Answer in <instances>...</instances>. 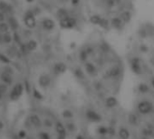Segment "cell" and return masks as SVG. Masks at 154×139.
<instances>
[{
    "label": "cell",
    "mask_w": 154,
    "mask_h": 139,
    "mask_svg": "<svg viewBox=\"0 0 154 139\" xmlns=\"http://www.w3.org/2000/svg\"><path fill=\"white\" fill-rule=\"evenodd\" d=\"M137 110L139 111L140 114L142 115H147L150 114L154 110V106L153 103L150 100H142L138 103L137 105Z\"/></svg>",
    "instance_id": "obj_1"
},
{
    "label": "cell",
    "mask_w": 154,
    "mask_h": 139,
    "mask_svg": "<svg viewBox=\"0 0 154 139\" xmlns=\"http://www.w3.org/2000/svg\"><path fill=\"white\" fill-rule=\"evenodd\" d=\"M59 25L63 29H73L77 26V19L72 16L59 20Z\"/></svg>",
    "instance_id": "obj_2"
},
{
    "label": "cell",
    "mask_w": 154,
    "mask_h": 139,
    "mask_svg": "<svg viewBox=\"0 0 154 139\" xmlns=\"http://www.w3.org/2000/svg\"><path fill=\"white\" fill-rule=\"evenodd\" d=\"M24 23L26 26L29 29H33L36 26L35 14L32 10H27L24 16Z\"/></svg>",
    "instance_id": "obj_3"
},
{
    "label": "cell",
    "mask_w": 154,
    "mask_h": 139,
    "mask_svg": "<svg viewBox=\"0 0 154 139\" xmlns=\"http://www.w3.org/2000/svg\"><path fill=\"white\" fill-rule=\"evenodd\" d=\"M130 67L133 73L140 75L143 73L142 65H141V60L139 57H132L130 60Z\"/></svg>",
    "instance_id": "obj_4"
},
{
    "label": "cell",
    "mask_w": 154,
    "mask_h": 139,
    "mask_svg": "<svg viewBox=\"0 0 154 139\" xmlns=\"http://www.w3.org/2000/svg\"><path fill=\"white\" fill-rule=\"evenodd\" d=\"M24 90V88L22 83H16L13 87V88H12V90L10 92V99L11 100H17L22 96Z\"/></svg>",
    "instance_id": "obj_5"
},
{
    "label": "cell",
    "mask_w": 154,
    "mask_h": 139,
    "mask_svg": "<svg viewBox=\"0 0 154 139\" xmlns=\"http://www.w3.org/2000/svg\"><path fill=\"white\" fill-rule=\"evenodd\" d=\"M121 68L119 65H115L111 67L110 69L107 70V72L105 73V76L108 79H112V80H115L117 78H119L121 75Z\"/></svg>",
    "instance_id": "obj_6"
},
{
    "label": "cell",
    "mask_w": 154,
    "mask_h": 139,
    "mask_svg": "<svg viewBox=\"0 0 154 139\" xmlns=\"http://www.w3.org/2000/svg\"><path fill=\"white\" fill-rule=\"evenodd\" d=\"M85 116H86V118L92 122H99L102 120V117L100 114L92 109H88L86 111Z\"/></svg>",
    "instance_id": "obj_7"
},
{
    "label": "cell",
    "mask_w": 154,
    "mask_h": 139,
    "mask_svg": "<svg viewBox=\"0 0 154 139\" xmlns=\"http://www.w3.org/2000/svg\"><path fill=\"white\" fill-rule=\"evenodd\" d=\"M41 25L44 30L47 31V32H51L54 29L55 27V23L53 19L50 18H45L44 20L42 21Z\"/></svg>",
    "instance_id": "obj_8"
},
{
    "label": "cell",
    "mask_w": 154,
    "mask_h": 139,
    "mask_svg": "<svg viewBox=\"0 0 154 139\" xmlns=\"http://www.w3.org/2000/svg\"><path fill=\"white\" fill-rule=\"evenodd\" d=\"M55 130H56L58 137L57 139H65L66 138V128L61 122L55 124Z\"/></svg>",
    "instance_id": "obj_9"
},
{
    "label": "cell",
    "mask_w": 154,
    "mask_h": 139,
    "mask_svg": "<svg viewBox=\"0 0 154 139\" xmlns=\"http://www.w3.org/2000/svg\"><path fill=\"white\" fill-rule=\"evenodd\" d=\"M38 84L40 87L46 88L47 87L50 86L51 84V78L50 76L47 74H42L38 79Z\"/></svg>",
    "instance_id": "obj_10"
},
{
    "label": "cell",
    "mask_w": 154,
    "mask_h": 139,
    "mask_svg": "<svg viewBox=\"0 0 154 139\" xmlns=\"http://www.w3.org/2000/svg\"><path fill=\"white\" fill-rule=\"evenodd\" d=\"M84 70L86 73L90 76H95L97 75V68L95 67V65L91 61H86L84 62Z\"/></svg>",
    "instance_id": "obj_11"
},
{
    "label": "cell",
    "mask_w": 154,
    "mask_h": 139,
    "mask_svg": "<svg viewBox=\"0 0 154 139\" xmlns=\"http://www.w3.org/2000/svg\"><path fill=\"white\" fill-rule=\"evenodd\" d=\"M67 70V66L64 62H57L54 65L53 72L55 75H62L64 74Z\"/></svg>",
    "instance_id": "obj_12"
},
{
    "label": "cell",
    "mask_w": 154,
    "mask_h": 139,
    "mask_svg": "<svg viewBox=\"0 0 154 139\" xmlns=\"http://www.w3.org/2000/svg\"><path fill=\"white\" fill-rule=\"evenodd\" d=\"M110 23H111V26L117 30L121 29L123 27V25H124V23H123V21L121 19V17H117V16L113 17L111 19Z\"/></svg>",
    "instance_id": "obj_13"
},
{
    "label": "cell",
    "mask_w": 154,
    "mask_h": 139,
    "mask_svg": "<svg viewBox=\"0 0 154 139\" xmlns=\"http://www.w3.org/2000/svg\"><path fill=\"white\" fill-rule=\"evenodd\" d=\"M28 121H29L30 125L34 126L35 128H40L41 125H42V121H41L40 117L37 115H35V114H34V115H31L29 117Z\"/></svg>",
    "instance_id": "obj_14"
},
{
    "label": "cell",
    "mask_w": 154,
    "mask_h": 139,
    "mask_svg": "<svg viewBox=\"0 0 154 139\" xmlns=\"http://www.w3.org/2000/svg\"><path fill=\"white\" fill-rule=\"evenodd\" d=\"M1 80L4 83H5L7 85H10L12 84V82H13V78H12V73H9L7 72L4 71L1 73Z\"/></svg>",
    "instance_id": "obj_15"
},
{
    "label": "cell",
    "mask_w": 154,
    "mask_h": 139,
    "mask_svg": "<svg viewBox=\"0 0 154 139\" xmlns=\"http://www.w3.org/2000/svg\"><path fill=\"white\" fill-rule=\"evenodd\" d=\"M118 105V99L113 96H110L105 100V106L109 109H113Z\"/></svg>",
    "instance_id": "obj_16"
},
{
    "label": "cell",
    "mask_w": 154,
    "mask_h": 139,
    "mask_svg": "<svg viewBox=\"0 0 154 139\" xmlns=\"http://www.w3.org/2000/svg\"><path fill=\"white\" fill-rule=\"evenodd\" d=\"M118 136L121 139H130L131 133L126 128H121L118 130Z\"/></svg>",
    "instance_id": "obj_17"
},
{
    "label": "cell",
    "mask_w": 154,
    "mask_h": 139,
    "mask_svg": "<svg viewBox=\"0 0 154 139\" xmlns=\"http://www.w3.org/2000/svg\"><path fill=\"white\" fill-rule=\"evenodd\" d=\"M10 28L13 30V31H16L18 29V27H19V24H18V22L16 20V18L15 16H10L8 18V23Z\"/></svg>",
    "instance_id": "obj_18"
},
{
    "label": "cell",
    "mask_w": 154,
    "mask_h": 139,
    "mask_svg": "<svg viewBox=\"0 0 154 139\" xmlns=\"http://www.w3.org/2000/svg\"><path fill=\"white\" fill-rule=\"evenodd\" d=\"M70 14H69V12L67 9L65 8H59L56 12V16L57 18L59 19V20H62V19H64V18H66L67 16H69Z\"/></svg>",
    "instance_id": "obj_19"
},
{
    "label": "cell",
    "mask_w": 154,
    "mask_h": 139,
    "mask_svg": "<svg viewBox=\"0 0 154 139\" xmlns=\"http://www.w3.org/2000/svg\"><path fill=\"white\" fill-rule=\"evenodd\" d=\"M120 17L123 21V23L128 24V23H130L131 20H132V14H131L130 11H123L121 14Z\"/></svg>",
    "instance_id": "obj_20"
},
{
    "label": "cell",
    "mask_w": 154,
    "mask_h": 139,
    "mask_svg": "<svg viewBox=\"0 0 154 139\" xmlns=\"http://www.w3.org/2000/svg\"><path fill=\"white\" fill-rule=\"evenodd\" d=\"M102 19V16H101L100 15H92L90 16L89 18V21L92 24H94V25H99Z\"/></svg>",
    "instance_id": "obj_21"
},
{
    "label": "cell",
    "mask_w": 154,
    "mask_h": 139,
    "mask_svg": "<svg viewBox=\"0 0 154 139\" xmlns=\"http://www.w3.org/2000/svg\"><path fill=\"white\" fill-rule=\"evenodd\" d=\"M73 74H75V76L79 79V80H84L85 79V74L83 72V71L79 67H76L73 69Z\"/></svg>",
    "instance_id": "obj_22"
},
{
    "label": "cell",
    "mask_w": 154,
    "mask_h": 139,
    "mask_svg": "<svg viewBox=\"0 0 154 139\" xmlns=\"http://www.w3.org/2000/svg\"><path fill=\"white\" fill-rule=\"evenodd\" d=\"M138 90L139 92L140 93H143V94H146V93H149L151 91V88L150 87L148 86L146 83H143V82H141L138 85Z\"/></svg>",
    "instance_id": "obj_23"
},
{
    "label": "cell",
    "mask_w": 154,
    "mask_h": 139,
    "mask_svg": "<svg viewBox=\"0 0 154 139\" xmlns=\"http://www.w3.org/2000/svg\"><path fill=\"white\" fill-rule=\"evenodd\" d=\"M26 48H27V50L29 51V52H33V51L36 50V48H37V46H38V44H37V43H36V41L30 40L26 43Z\"/></svg>",
    "instance_id": "obj_24"
},
{
    "label": "cell",
    "mask_w": 154,
    "mask_h": 139,
    "mask_svg": "<svg viewBox=\"0 0 154 139\" xmlns=\"http://www.w3.org/2000/svg\"><path fill=\"white\" fill-rule=\"evenodd\" d=\"M88 57H89V54L86 52L85 49H83L81 52L79 53V60L83 63L88 61Z\"/></svg>",
    "instance_id": "obj_25"
},
{
    "label": "cell",
    "mask_w": 154,
    "mask_h": 139,
    "mask_svg": "<svg viewBox=\"0 0 154 139\" xmlns=\"http://www.w3.org/2000/svg\"><path fill=\"white\" fill-rule=\"evenodd\" d=\"M13 41V34H11L9 32L3 34V43H10Z\"/></svg>",
    "instance_id": "obj_26"
},
{
    "label": "cell",
    "mask_w": 154,
    "mask_h": 139,
    "mask_svg": "<svg viewBox=\"0 0 154 139\" xmlns=\"http://www.w3.org/2000/svg\"><path fill=\"white\" fill-rule=\"evenodd\" d=\"M128 119H129V122H130V124H132L133 126H136L139 123L138 117H137L136 115H135V114H130L129 117H128Z\"/></svg>",
    "instance_id": "obj_27"
},
{
    "label": "cell",
    "mask_w": 154,
    "mask_h": 139,
    "mask_svg": "<svg viewBox=\"0 0 154 139\" xmlns=\"http://www.w3.org/2000/svg\"><path fill=\"white\" fill-rule=\"evenodd\" d=\"M110 24H111V23H110V21L108 20V19L105 18V17H102V21H101L99 25L103 29H107L110 26Z\"/></svg>",
    "instance_id": "obj_28"
},
{
    "label": "cell",
    "mask_w": 154,
    "mask_h": 139,
    "mask_svg": "<svg viewBox=\"0 0 154 139\" xmlns=\"http://www.w3.org/2000/svg\"><path fill=\"white\" fill-rule=\"evenodd\" d=\"M9 24L7 23H5V22H1L0 23V32H2V33H7V32L9 31Z\"/></svg>",
    "instance_id": "obj_29"
},
{
    "label": "cell",
    "mask_w": 154,
    "mask_h": 139,
    "mask_svg": "<svg viewBox=\"0 0 154 139\" xmlns=\"http://www.w3.org/2000/svg\"><path fill=\"white\" fill-rule=\"evenodd\" d=\"M63 117L64 118H66V119H72L73 117V113L71 111V110H69V109H65V110H64L63 111Z\"/></svg>",
    "instance_id": "obj_30"
},
{
    "label": "cell",
    "mask_w": 154,
    "mask_h": 139,
    "mask_svg": "<svg viewBox=\"0 0 154 139\" xmlns=\"http://www.w3.org/2000/svg\"><path fill=\"white\" fill-rule=\"evenodd\" d=\"M0 8H1V12L3 13H8L10 12V6L5 2H0Z\"/></svg>",
    "instance_id": "obj_31"
},
{
    "label": "cell",
    "mask_w": 154,
    "mask_h": 139,
    "mask_svg": "<svg viewBox=\"0 0 154 139\" xmlns=\"http://www.w3.org/2000/svg\"><path fill=\"white\" fill-rule=\"evenodd\" d=\"M33 96H34V98L36 99H39V100L43 99V95H42V93L37 90V88H34V90H33Z\"/></svg>",
    "instance_id": "obj_32"
},
{
    "label": "cell",
    "mask_w": 154,
    "mask_h": 139,
    "mask_svg": "<svg viewBox=\"0 0 154 139\" xmlns=\"http://www.w3.org/2000/svg\"><path fill=\"white\" fill-rule=\"evenodd\" d=\"M65 128H66V130H68L69 132H75L76 130V126H75V124H73V122L66 123Z\"/></svg>",
    "instance_id": "obj_33"
},
{
    "label": "cell",
    "mask_w": 154,
    "mask_h": 139,
    "mask_svg": "<svg viewBox=\"0 0 154 139\" xmlns=\"http://www.w3.org/2000/svg\"><path fill=\"white\" fill-rule=\"evenodd\" d=\"M97 131L101 135H106L107 133H108V128H105V126H99V128H98Z\"/></svg>",
    "instance_id": "obj_34"
},
{
    "label": "cell",
    "mask_w": 154,
    "mask_h": 139,
    "mask_svg": "<svg viewBox=\"0 0 154 139\" xmlns=\"http://www.w3.org/2000/svg\"><path fill=\"white\" fill-rule=\"evenodd\" d=\"M39 139H51L50 136L48 135V133L46 132H40L39 135H38Z\"/></svg>",
    "instance_id": "obj_35"
},
{
    "label": "cell",
    "mask_w": 154,
    "mask_h": 139,
    "mask_svg": "<svg viewBox=\"0 0 154 139\" xmlns=\"http://www.w3.org/2000/svg\"><path fill=\"white\" fill-rule=\"evenodd\" d=\"M7 85L2 82V83H0V93H2L3 95L7 92Z\"/></svg>",
    "instance_id": "obj_36"
},
{
    "label": "cell",
    "mask_w": 154,
    "mask_h": 139,
    "mask_svg": "<svg viewBox=\"0 0 154 139\" xmlns=\"http://www.w3.org/2000/svg\"><path fill=\"white\" fill-rule=\"evenodd\" d=\"M0 61H2L4 63H9L10 62L9 59L7 58V56L1 53H0Z\"/></svg>",
    "instance_id": "obj_37"
},
{
    "label": "cell",
    "mask_w": 154,
    "mask_h": 139,
    "mask_svg": "<svg viewBox=\"0 0 154 139\" xmlns=\"http://www.w3.org/2000/svg\"><path fill=\"white\" fill-rule=\"evenodd\" d=\"M106 5H107L108 7L113 8V7H114V6L117 5V2H116V0H107Z\"/></svg>",
    "instance_id": "obj_38"
},
{
    "label": "cell",
    "mask_w": 154,
    "mask_h": 139,
    "mask_svg": "<svg viewBox=\"0 0 154 139\" xmlns=\"http://www.w3.org/2000/svg\"><path fill=\"white\" fill-rule=\"evenodd\" d=\"M139 49H140V52H141V53H143L149 52V47H148V46L146 45V44H140V47H139Z\"/></svg>",
    "instance_id": "obj_39"
},
{
    "label": "cell",
    "mask_w": 154,
    "mask_h": 139,
    "mask_svg": "<svg viewBox=\"0 0 154 139\" xmlns=\"http://www.w3.org/2000/svg\"><path fill=\"white\" fill-rule=\"evenodd\" d=\"M44 125L46 126V128H52V126H53V121L51 119L46 118V119H45V121H44Z\"/></svg>",
    "instance_id": "obj_40"
},
{
    "label": "cell",
    "mask_w": 154,
    "mask_h": 139,
    "mask_svg": "<svg viewBox=\"0 0 154 139\" xmlns=\"http://www.w3.org/2000/svg\"><path fill=\"white\" fill-rule=\"evenodd\" d=\"M7 53L10 55V56H14L16 53V50L15 47H10L7 51Z\"/></svg>",
    "instance_id": "obj_41"
},
{
    "label": "cell",
    "mask_w": 154,
    "mask_h": 139,
    "mask_svg": "<svg viewBox=\"0 0 154 139\" xmlns=\"http://www.w3.org/2000/svg\"><path fill=\"white\" fill-rule=\"evenodd\" d=\"M13 40H15L17 43H20V36L16 32L13 34Z\"/></svg>",
    "instance_id": "obj_42"
},
{
    "label": "cell",
    "mask_w": 154,
    "mask_h": 139,
    "mask_svg": "<svg viewBox=\"0 0 154 139\" xmlns=\"http://www.w3.org/2000/svg\"><path fill=\"white\" fill-rule=\"evenodd\" d=\"M17 136H18V137H19V138H24L26 136V132L24 131V130H20L19 132H18Z\"/></svg>",
    "instance_id": "obj_43"
},
{
    "label": "cell",
    "mask_w": 154,
    "mask_h": 139,
    "mask_svg": "<svg viewBox=\"0 0 154 139\" xmlns=\"http://www.w3.org/2000/svg\"><path fill=\"white\" fill-rule=\"evenodd\" d=\"M81 0H71V4L73 6H78L80 5Z\"/></svg>",
    "instance_id": "obj_44"
},
{
    "label": "cell",
    "mask_w": 154,
    "mask_h": 139,
    "mask_svg": "<svg viewBox=\"0 0 154 139\" xmlns=\"http://www.w3.org/2000/svg\"><path fill=\"white\" fill-rule=\"evenodd\" d=\"M85 50H86V52H87V53H88V54H89V55H91V54H92V53H94V49H92V48L91 46H88V47H87V48H86Z\"/></svg>",
    "instance_id": "obj_45"
},
{
    "label": "cell",
    "mask_w": 154,
    "mask_h": 139,
    "mask_svg": "<svg viewBox=\"0 0 154 139\" xmlns=\"http://www.w3.org/2000/svg\"><path fill=\"white\" fill-rule=\"evenodd\" d=\"M5 20V15H4V13L0 11V23L1 22H4Z\"/></svg>",
    "instance_id": "obj_46"
},
{
    "label": "cell",
    "mask_w": 154,
    "mask_h": 139,
    "mask_svg": "<svg viewBox=\"0 0 154 139\" xmlns=\"http://www.w3.org/2000/svg\"><path fill=\"white\" fill-rule=\"evenodd\" d=\"M24 83H26L24 85H26V88L27 92H29V91H30V88H29V83H28V81H26Z\"/></svg>",
    "instance_id": "obj_47"
},
{
    "label": "cell",
    "mask_w": 154,
    "mask_h": 139,
    "mask_svg": "<svg viewBox=\"0 0 154 139\" xmlns=\"http://www.w3.org/2000/svg\"><path fill=\"white\" fill-rule=\"evenodd\" d=\"M151 86H152L153 88H154V77H152V78L151 79Z\"/></svg>",
    "instance_id": "obj_48"
},
{
    "label": "cell",
    "mask_w": 154,
    "mask_h": 139,
    "mask_svg": "<svg viewBox=\"0 0 154 139\" xmlns=\"http://www.w3.org/2000/svg\"><path fill=\"white\" fill-rule=\"evenodd\" d=\"M3 43V34H1V33H0V43Z\"/></svg>",
    "instance_id": "obj_49"
},
{
    "label": "cell",
    "mask_w": 154,
    "mask_h": 139,
    "mask_svg": "<svg viewBox=\"0 0 154 139\" xmlns=\"http://www.w3.org/2000/svg\"><path fill=\"white\" fill-rule=\"evenodd\" d=\"M3 128H4V124L2 121H0V129H2Z\"/></svg>",
    "instance_id": "obj_50"
},
{
    "label": "cell",
    "mask_w": 154,
    "mask_h": 139,
    "mask_svg": "<svg viewBox=\"0 0 154 139\" xmlns=\"http://www.w3.org/2000/svg\"><path fill=\"white\" fill-rule=\"evenodd\" d=\"M76 139H84V138H83V136H81V135H79V136H78L76 137Z\"/></svg>",
    "instance_id": "obj_51"
},
{
    "label": "cell",
    "mask_w": 154,
    "mask_h": 139,
    "mask_svg": "<svg viewBox=\"0 0 154 139\" xmlns=\"http://www.w3.org/2000/svg\"><path fill=\"white\" fill-rule=\"evenodd\" d=\"M35 1V0H26V2H28V3H33Z\"/></svg>",
    "instance_id": "obj_52"
},
{
    "label": "cell",
    "mask_w": 154,
    "mask_h": 139,
    "mask_svg": "<svg viewBox=\"0 0 154 139\" xmlns=\"http://www.w3.org/2000/svg\"><path fill=\"white\" fill-rule=\"evenodd\" d=\"M2 97H3V94H2V93H0V99H2Z\"/></svg>",
    "instance_id": "obj_53"
},
{
    "label": "cell",
    "mask_w": 154,
    "mask_h": 139,
    "mask_svg": "<svg viewBox=\"0 0 154 139\" xmlns=\"http://www.w3.org/2000/svg\"><path fill=\"white\" fill-rule=\"evenodd\" d=\"M142 139H148V138H146V137H145V138H142Z\"/></svg>",
    "instance_id": "obj_54"
},
{
    "label": "cell",
    "mask_w": 154,
    "mask_h": 139,
    "mask_svg": "<svg viewBox=\"0 0 154 139\" xmlns=\"http://www.w3.org/2000/svg\"><path fill=\"white\" fill-rule=\"evenodd\" d=\"M21 139H22V138H21Z\"/></svg>",
    "instance_id": "obj_55"
}]
</instances>
